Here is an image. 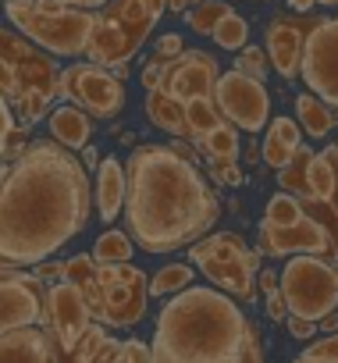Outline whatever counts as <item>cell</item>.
Instances as JSON below:
<instances>
[{"instance_id":"cell-10","label":"cell","mask_w":338,"mask_h":363,"mask_svg":"<svg viewBox=\"0 0 338 363\" xmlns=\"http://www.w3.org/2000/svg\"><path fill=\"white\" fill-rule=\"evenodd\" d=\"M214 107L239 132H260L271 121V93H267V86L249 79V75H242V72L218 75Z\"/></svg>"},{"instance_id":"cell-16","label":"cell","mask_w":338,"mask_h":363,"mask_svg":"<svg viewBox=\"0 0 338 363\" xmlns=\"http://www.w3.org/2000/svg\"><path fill=\"white\" fill-rule=\"evenodd\" d=\"M43 324H47V331L54 335L61 356H68V352L79 345V338L89 331V324H93L82 292H79L75 285H68V281L47 285V320H43Z\"/></svg>"},{"instance_id":"cell-14","label":"cell","mask_w":338,"mask_h":363,"mask_svg":"<svg viewBox=\"0 0 338 363\" xmlns=\"http://www.w3.org/2000/svg\"><path fill=\"white\" fill-rule=\"evenodd\" d=\"M218 61L214 54L207 50H182L179 57H171L164 65V75H160V86L167 96H175L179 104H189V100H210L214 96V86H218Z\"/></svg>"},{"instance_id":"cell-4","label":"cell","mask_w":338,"mask_h":363,"mask_svg":"<svg viewBox=\"0 0 338 363\" xmlns=\"http://www.w3.org/2000/svg\"><path fill=\"white\" fill-rule=\"evenodd\" d=\"M160 15H164V0H114L100 15H93L86 57L100 68L125 65L146 43Z\"/></svg>"},{"instance_id":"cell-41","label":"cell","mask_w":338,"mask_h":363,"mask_svg":"<svg viewBox=\"0 0 338 363\" xmlns=\"http://www.w3.org/2000/svg\"><path fill=\"white\" fill-rule=\"evenodd\" d=\"M260 292L274 296L278 292V271H260Z\"/></svg>"},{"instance_id":"cell-23","label":"cell","mask_w":338,"mask_h":363,"mask_svg":"<svg viewBox=\"0 0 338 363\" xmlns=\"http://www.w3.org/2000/svg\"><path fill=\"white\" fill-rule=\"evenodd\" d=\"M221 121H225V118L218 114L214 96H210V100H189V104H186V128H189V139H193L196 146H200Z\"/></svg>"},{"instance_id":"cell-15","label":"cell","mask_w":338,"mask_h":363,"mask_svg":"<svg viewBox=\"0 0 338 363\" xmlns=\"http://www.w3.org/2000/svg\"><path fill=\"white\" fill-rule=\"evenodd\" d=\"M257 253H264V257H299V253H313V257L334 260V257H338V246H334V239L327 235V228L306 214V218H303L299 225H292V228H271V225L260 221Z\"/></svg>"},{"instance_id":"cell-21","label":"cell","mask_w":338,"mask_h":363,"mask_svg":"<svg viewBox=\"0 0 338 363\" xmlns=\"http://www.w3.org/2000/svg\"><path fill=\"white\" fill-rule=\"evenodd\" d=\"M146 118L160 128V132H171V135H189L186 128V104H179L175 96H167L164 89H150L146 93Z\"/></svg>"},{"instance_id":"cell-32","label":"cell","mask_w":338,"mask_h":363,"mask_svg":"<svg viewBox=\"0 0 338 363\" xmlns=\"http://www.w3.org/2000/svg\"><path fill=\"white\" fill-rule=\"evenodd\" d=\"M15 107H18V118H22L26 125H33V121H40V118L47 114L50 96H43V93H29V96H26V100H18Z\"/></svg>"},{"instance_id":"cell-34","label":"cell","mask_w":338,"mask_h":363,"mask_svg":"<svg viewBox=\"0 0 338 363\" xmlns=\"http://www.w3.org/2000/svg\"><path fill=\"white\" fill-rule=\"evenodd\" d=\"M114 363H153V352H150V345H146V342L128 338V342H121V349H118V359H114Z\"/></svg>"},{"instance_id":"cell-35","label":"cell","mask_w":338,"mask_h":363,"mask_svg":"<svg viewBox=\"0 0 338 363\" xmlns=\"http://www.w3.org/2000/svg\"><path fill=\"white\" fill-rule=\"evenodd\" d=\"M306 356H313V359H320V363H338V331L317 338V342L306 349Z\"/></svg>"},{"instance_id":"cell-20","label":"cell","mask_w":338,"mask_h":363,"mask_svg":"<svg viewBox=\"0 0 338 363\" xmlns=\"http://www.w3.org/2000/svg\"><path fill=\"white\" fill-rule=\"evenodd\" d=\"M125 207V164L118 157H103L96 167V211L111 225Z\"/></svg>"},{"instance_id":"cell-39","label":"cell","mask_w":338,"mask_h":363,"mask_svg":"<svg viewBox=\"0 0 338 363\" xmlns=\"http://www.w3.org/2000/svg\"><path fill=\"white\" fill-rule=\"evenodd\" d=\"M285 328H288V335H292V338H313V331H317V324H313V320H306V317H288V320H285Z\"/></svg>"},{"instance_id":"cell-3","label":"cell","mask_w":338,"mask_h":363,"mask_svg":"<svg viewBox=\"0 0 338 363\" xmlns=\"http://www.w3.org/2000/svg\"><path fill=\"white\" fill-rule=\"evenodd\" d=\"M153 363H264L260 331L218 289H186L167 299L150 342Z\"/></svg>"},{"instance_id":"cell-8","label":"cell","mask_w":338,"mask_h":363,"mask_svg":"<svg viewBox=\"0 0 338 363\" xmlns=\"http://www.w3.org/2000/svg\"><path fill=\"white\" fill-rule=\"evenodd\" d=\"M57 65L36 50L26 36L0 29V96L8 104L26 100L29 93H43V96H57Z\"/></svg>"},{"instance_id":"cell-40","label":"cell","mask_w":338,"mask_h":363,"mask_svg":"<svg viewBox=\"0 0 338 363\" xmlns=\"http://www.w3.org/2000/svg\"><path fill=\"white\" fill-rule=\"evenodd\" d=\"M267 317H271V320H278V324H285V320H288V306H285L281 292L267 296Z\"/></svg>"},{"instance_id":"cell-11","label":"cell","mask_w":338,"mask_h":363,"mask_svg":"<svg viewBox=\"0 0 338 363\" xmlns=\"http://www.w3.org/2000/svg\"><path fill=\"white\" fill-rule=\"evenodd\" d=\"M299 75L317 100L338 111V18H320L303 47Z\"/></svg>"},{"instance_id":"cell-46","label":"cell","mask_w":338,"mask_h":363,"mask_svg":"<svg viewBox=\"0 0 338 363\" xmlns=\"http://www.w3.org/2000/svg\"><path fill=\"white\" fill-rule=\"evenodd\" d=\"M292 363H320V359H313V356H306V352H303V356H299V359H292Z\"/></svg>"},{"instance_id":"cell-33","label":"cell","mask_w":338,"mask_h":363,"mask_svg":"<svg viewBox=\"0 0 338 363\" xmlns=\"http://www.w3.org/2000/svg\"><path fill=\"white\" fill-rule=\"evenodd\" d=\"M210 174H214V182H221V186H242L246 182V174L235 160H210Z\"/></svg>"},{"instance_id":"cell-22","label":"cell","mask_w":338,"mask_h":363,"mask_svg":"<svg viewBox=\"0 0 338 363\" xmlns=\"http://www.w3.org/2000/svg\"><path fill=\"white\" fill-rule=\"evenodd\" d=\"M295 121L306 135L324 139L334 125H338V111H331L324 100H317L313 93H299L295 96Z\"/></svg>"},{"instance_id":"cell-50","label":"cell","mask_w":338,"mask_h":363,"mask_svg":"<svg viewBox=\"0 0 338 363\" xmlns=\"http://www.w3.org/2000/svg\"><path fill=\"white\" fill-rule=\"evenodd\" d=\"M334 218H338V207H334Z\"/></svg>"},{"instance_id":"cell-18","label":"cell","mask_w":338,"mask_h":363,"mask_svg":"<svg viewBox=\"0 0 338 363\" xmlns=\"http://www.w3.org/2000/svg\"><path fill=\"white\" fill-rule=\"evenodd\" d=\"M299 150H303V128H299V121L295 118H285V114L281 118H271L267 121L264 146H260L264 164L274 167V171H281Z\"/></svg>"},{"instance_id":"cell-27","label":"cell","mask_w":338,"mask_h":363,"mask_svg":"<svg viewBox=\"0 0 338 363\" xmlns=\"http://www.w3.org/2000/svg\"><path fill=\"white\" fill-rule=\"evenodd\" d=\"M203 150H207V157L210 160H239V153H242V143H239V128L235 125H228V121H221L203 143H200Z\"/></svg>"},{"instance_id":"cell-31","label":"cell","mask_w":338,"mask_h":363,"mask_svg":"<svg viewBox=\"0 0 338 363\" xmlns=\"http://www.w3.org/2000/svg\"><path fill=\"white\" fill-rule=\"evenodd\" d=\"M267 68H271V65H267V54H264V50H257V47H242V50H239L235 72H242V75H249V79L264 82Z\"/></svg>"},{"instance_id":"cell-17","label":"cell","mask_w":338,"mask_h":363,"mask_svg":"<svg viewBox=\"0 0 338 363\" xmlns=\"http://www.w3.org/2000/svg\"><path fill=\"white\" fill-rule=\"evenodd\" d=\"M317 22H320V18L278 15V18L267 26V65H271L285 82H292V79L299 75L303 47H306V36H310V29H313Z\"/></svg>"},{"instance_id":"cell-48","label":"cell","mask_w":338,"mask_h":363,"mask_svg":"<svg viewBox=\"0 0 338 363\" xmlns=\"http://www.w3.org/2000/svg\"><path fill=\"white\" fill-rule=\"evenodd\" d=\"M313 4H327L331 8V4H338V0H313Z\"/></svg>"},{"instance_id":"cell-36","label":"cell","mask_w":338,"mask_h":363,"mask_svg":"<svg viewBox=\"0 0 338 363\" xmlns=\"http://www.w3.org/2000/svg\"><path fill=\"white\" fill-rule=\"evenodd\" d=\"M15 132V114H11V104L0 96V160L8 157V135Z\"/></svg>"},{"instance_id":"cell-25","label":"cell","mask_w":338,"mask_h":363,"mask_svg":"<svg viewBox=\"0 0 338 363\" xmlns=\"http://www.w3.org/2000/svg\"><path fill=\"white\" fill-rule=\"evenodd\" d=\"M196 267L193 264H167L150 278V296H179L193 285Z\"/></svg>"},{"instance_id":"cell-19","label":"cell","mask_w":338,"mask_h":363,"mask_svg":"<svg viewBox=\"0 0 338 363\" xmlns=\"http://www.w3.org/2000/svg\"><path fill=\"white\" fill-rule=\"evenodd\" d=\"M47 125H50L54 143L64 146V150H86L89 139H93V121H89V114H86L82 107H75V104H64V107L50 111V114H47Z\"/></svg>"},{"instance_id":"cell-1","label":"cell","mask_w":338,"mask_h":363,"mask_svg":"<svg viewBox=\"0 0 338 363\" xmlns=\"http://www.w3.org/2000/svg\"><path fill=\"white\" fill-rule=\"evenodd\" d=\"M89 171L54 139L29 143L0 178V264H47L89 225Z\"/></svg>"},{"instance_id":"cell-24","label":"cell","mask_w":338,"mask_h":363,"mask_svg":"<svg viewBox=\"0 0 338 363\" xmlns=\"http://www.w3.org/2000/svg\"><path fill=\"white\" fill-rule=\"evenodd\" d=\"M132 246H135V242H132L125 232L107 228V232H100V239H96V246H93V260L103 264V267H111V264H128V260H132Z\"/></svg>"},{"instance_id":"cell-42","label":"cell","mask_w":338,"mask_h":363,"mask_svg":"<svg viewBox=\"0 0 338 363\" xmlns=\"http://www.w3.org/2000/svg\"><path fill=\"white\" fill-rule=\"evenodd\" d=\"M26 150V128H15L8 135V153H22Z\"/></svg>"},{"instance_id":"cell-28","label":"cell","mask_w":338,"mask_h":363,"mask_svg":"<svg viewBox=\"0 0 338 363\" xmlns=\"http://www.w3.org/2000/svg\"><path fill=\"white\" fill-rule=\"evenodd\" d=\"M303 218H306V207H303L295 196L278 193V196H271V200H267L264 225H271V228H292V225H299Z\"/></svg>"},{"instance_id":"cell-37","label":"cell","mask_w":338,"mask_h":363,"mask_svg":"<svg viewBox=\"0 0 338 363\" xmlns=\"http://www.w3.org/2000/svg\"><path fill=\"white\" fill-rule=\"evenodd\" d=\"M164 65H167V61H164V57H157V54H153V57L146 61V68H142V89H146V93L160 86V75H164Z\"/></svg>"},{"instance_id":"cell-43","label":"cell","mask_w":338,"mask_h":363,"mask_svg":"<svg viewBox=\"0 0 338 363\" xmlns=\"http://www.w3.org/2000/svg\"><path fill=\"white\" fill-rule=\"evenodd\" d=\"M317 331H327V335H334V331H338V313H327V317H320V320H317Z\"/></svg>"},{"instance_id":"cell-47","label":"cell","mask_w":338,"mask_h":363,"mask_svg":"<svg viewBox=\"0 0 338 363\" xmlns=\"http://www.w3.org/2000/svg\"><path fill=\"white\" fill-rule=\"evenodd\" d=\"M8 4H36V0H8Z\"/></svg>"},{"instance_id":"cell-7","label":"cell","mask_w":338,"mask_h":363,"mask_svg":"<svg viewBox=\"0 0 338 363\" xmlns=\"http://www.w3.org/2000/svg\"><path fill=\"white\" fill-rule=\"evenodd\" d=\"M278 292L288 306V317L320 320L338 310V260L299 253L278 271Z\"/></svg>"},{"instance_id":"cell-30","label":"cell","mask_w":338,"mask_h":363,"mask_svg":"<svg viewBox=\"0 0 338 363\" xmlns=\"http://www.w3.org/2000/svg\"><path fill=\"white\" fill-rule=\"evenodd\" d=\"M214 40H218V47H225V50H242L246 40H249V22L232 11V15L214 29Z\"/></svg>"},{"instance_id":"cell-45","label":"cell","mask_w":338,"mask_h":363,"mask_svg":"<svg viewBox=\"0 0 338 363\" xmlns=\"http://www.w3.org/2000/svg\"><path fill=\"white\" fill-rule=\"evenodd\" d=\"M288 8H292V11H310L313 0H288Z\"/></svg>"},{"instance_id":"cell-2","label":"cell","mask_w":338,"mask_h":363,"mask_svg":"<svg viewBox=\"0 0 338 363\" xmlns=\"http://www.w3.org/2000/svg\"><path fill=\"white\" fill-rule=\"evenodd\" d=\"M125 235L146 253H171L203 239L221 218L218 193L186 146L142 143L125 160Z\"/></svg>"},{"instance_id":"cell-9","label":"cell","mask_w":338,"mask_h":363,"mask_svg":"<svg viewBox=\"0 0 338 363\" xmlns=\"http://www.w3.org/2000/svg\"><path fill=\"white\" fill-rule=\"evenodd\" d=\"M57 93L82 107L89 118H118L125 107V82L100 65H72L57 79Z\"/></svg>"},{"instance_id":"cell-6","label":"cell","mask_w":338,"mask_h":363,"mask_svg":"<svg viewBox=\"0 0 338 363\" xmlns=\"http://www.w3.org/2000/svg\"><path fill=\"white\" fill-rule=\"evenodd\" d=\"M189 260L218 292L232 296L235 303L257 299V260H260V253H253L239 235H232V232L203 235L200 242L189 246Z\"/></svg>"},{"instance_id":"cell-12","label":"cell","mask_w":338,"mask_h":363,"mask_svg":"<svg viewBox=\"0 0 338 363\" xmlns=\"http://www.w3.org/2000/svg\"><path fill=\"white\" fill-rule=\"evenodd\" d=\"M43 320H47V285L22 267H0V335Z\"/></svg>"},{"instance_id":"cell-5","label":"cell","mask_w":338,"mask_h":363,"mask_svg":"<svg viewBox=\"0 0 338 363\" xmlns=\"http://www.w3.org/2000/svg\"><path fill=\"white\" fill-rule=\"evenodd\" d=\"M8 18L18 26V33H26L29 43L61 54V57H79L89 47V33H93V11L86 8H64V4H8Z\"/></svg>"},{"instance_id":"cell-29","label":"cell","mask_w":338,"mask_h":363,"mask_svg":"<svg viewBox=\"0 0 338 363\" xmlns=\"http://www.w3.org/2000/svg\"><path fill=\"white\" fill-rule=\"evenodd\" d=\"M310 157H313V150H299L285 167H281V174H278V182H281V193H288V196H295L299 203H303V196H306V164H310Z\"/></svg>"},{"instance_id":"cell-38","label":"cell","mask_w":338,"mask_h":363,"mask_svg":"<svg viewBox=\"0 0 338 363\" xmlns=\"http://www.w3.org/2000/svg\"><path fill=\"white\" fill-rule=\"evenodd\" d=\"M182 50H186L182 47V36H175V33L171 36H160V43H157V57H164V61L167 57H179Z\"/></svg>"},{"instance_id":"cell-13","label":"cell","mask_w":338,"mask_h":363,"mask_svg":"<svg viewBox=\"0 0 338 363\" xmlns=\"http://www.w3.org/2000/svg\"><path fill=\"white\" fill-rule=\"evenodd\" d=\"M100 296H103V324L128 328L146 313V274L132 264H100Z\"/></svg>"},{"instance_id":"cell-49","label":"cell","mask_w":338,"mask_h":363,"mask_svg":"<svg viewBox=\"0 0 338 363\" xmlns=\"http://www.w3.org/2000/svg\"><path fill=\"white\" fill-rule=\"evenodd\" d=\"M334 157H338V143H334Z\"/></svg>"},{"instance_id":"cell-44","label":"cell","mask_w":338,"mask_h":363,"mask_svg":"<svg viewBox=\"0 0 338 363\" xmlns=\"http://www.w3.org/2000/svg\"><path fill=\"white\" fill-rule=\"evenodd\" d=\"M82 157H86V164H82L86 171H89V167H100V160H96V150H93V146H86V150H82Z\"/></svg>"},{"instance_id":"cell-26","label":"cell","mask_w":338,"mask_h":363,"mask_svg":"<svg viewBox=\"0 0 338 363\" xmlns=\"http://www.w3.org/2000/svg\"><path fill=\"white\" fill-rule=\"evenodd\" d=\"M228 15H232L228 4H221V0H203V4H196V8L186 11V26H189L193 33H200V36H214V29H218Z\"/></svg>"}]
</instances>
